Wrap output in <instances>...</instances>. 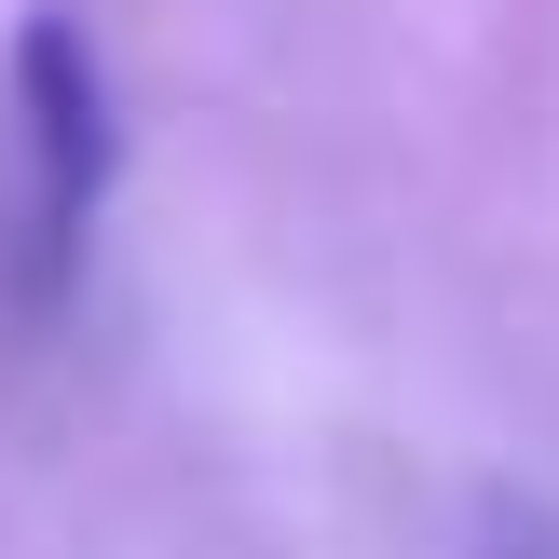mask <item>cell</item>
<instances>
[{"label":"cell","instance_id":"obj_1","mask_svg":"<svg viewBox=\"0 0 559 559\" xmlns=\"http://www.w3.org/2000/svg\"><path fill=\"white\" fill-rule=\"evenodd\" d=\"M123 191V96L69 0H27L0 55V314L41 328L96 260V218Z\"/></svg>","mask_w":559,"mask_h":559}]
</instances>
